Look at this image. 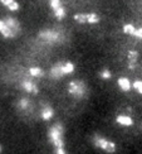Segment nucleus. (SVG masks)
Returning a JSON list of instances; mask_svg holds the SVG:
<instances>
[{
    "mask_svg": "<svg viewBox=\"0 0 142 154\" xmlns=\"http://www.w3.org/2000/svg\"><path fill=\"white\" fill-rule=\"evenodd\" d=\"M48 137L50 139V142L54 144L55 148H63L64 142H63V126L62 124L57 123L49 129Z\"/></svg>",
    "mask_w": 142,
    "mask_h": 154,
    "instance_id": "obj_1",
    "label": "nucleus"
},
{
    "mask_svg": "<svg viewBox=\"0 0 142 154\" xmlns=\"http://www.w3.org/2000/svg\"><path fill=\"white\" fill-rule=\"evenodd\" d=\"M68 92L75 99H83L87 95V85L83 81H70L68 85Z\"/></svg>",
    "mask_w": 142,
    "mask_h": 154,
    "instance_id": "obj_2",
    "label": "nucleus"
},
{
    "mask_svg": "<svg viewBox=\"0 0 142 154\" xmlns=\"http://www.w3.org/2000/svg\"><path fill=\"white\" fill-rule=\"evenodd\" d=\"M93 144L97 148H101L107 153H114L116 152V144L112 142H108L105 138H102L99 135H94L93 137Z\"/></svg>",
    "mask_w": 142,
    "mask_h": 154,
    "instance_id": "obj_3",
    "label": "nucleus"
},
{
    "mask_svg": "<svg viewBox=\"0 0 142 154\" xmlns=\"http://www.w3.org/2000/svg\"><path fill=\"white\" fill-rule=\"evenodd\" d=\"M39 38L48 43H57L62 41V34L54 29H46L39 33Z\"/></svg>",
    "mask_w": 142,
    "mask_h": 154,
    "instance_id": "obj_4",
    "label": "nucleus"
},
{
    "mask_svg": "<svg viewBox=\"0 0 142 154\" xmlns=\"http://www.w3.org/2000/svg\"><path fill=\"white\" fill-rule=\"evenodd\" d=\"M4 22H5L6 25H8V28L10 29L11 34H13V38L16 37V35L19 34V32H20V24H19V22L16 20V19L10 18V17H8L6 19H4Z\"/></svg>",
    "mask_w": 142,
    "mask_h": 154,
    "instance_id": "obj_5",
    "label": "nucleus"
},
{
    "mask_svg": "<svg viewBox=\"0 0 142 154\" xmlns=\"http://www.w3.org/2000/svg\"><path fill=\"white\" fill-rule=\"evenodd\" d=\"M50 79H54V80H59L64 76V71H63V63L58 62L55 65L50 68Z\"/></svg>",
    "mask_w": 142,
    "mask_h": 154,
    "instance_id": "obj_6",
    "label": "nucleus"
},
{
    "mask_svg": "<svg viewBox=\"0 0 142 154\" xmlns=\"http://www.w3.org/2000/svg\"><path fill=\"white\" fill-rule=\"evenodd\" d=\"M137 60H138V52L137 51H130V52H128V68L130 69L136 68Z\"/></svg>",
    "mask_w": 142,
    "mask_h": 154,
    "instance_id": "obj_7",
    "label": "nucleus"
},
{
    "mask_svg": "<svg viewBox=\"0 0 142 154\" xmlns=\"http://www.w3.org/2000/svg\"><path fill=\"white\" fill-rule=\"evenodd\" d=\"M22 87H23L27 92L34 94V95H37L38 92H39V90H38V87H37L35 83H33L31 81H28V80H24V81L22 82Z\"/></svg>",
    "mask_w": 142,
    "mask_h": 154,
    "instance_id": "obj_8",
    "label": "nucleus"
},
{
    "mask_svg": "<svg viewBox=\"0 0 142 154\" xmlns=\"http://www.w3.org/2000/svg\"><path fill=\"white\" fill-rule=\"evenodd\" d=\"M116 121H117L118 124L123 125V126H131V125L133 124L132 118L127 116V115H118V116L116 118Z\"/></svg>",
    "mask_w": 142,
    "mask_h": 154,
    "instance_id": "obj_9",
    "label": "nucleus"
},
{
    "mask_svg": "<svg viewBox=\"0 0 142 154\" xmlns=\"http://www.w3.org/2000/svg\"><path fill=\"white\" fill-rule=\"evenodd\" d=\"M18 109L20 111H28V110H30V106H31V104H30V101H29V99H27V97H23V99H20L18 101Z\"/></svg>",
    "mask_w": 142,
    "mask_h": 154,
    "instance_id": "obj_10",
    "label": "nucleus"
},
{
    "mask_svg": "<svg viewBox=\"0 0 142 154\" xmlns=\"http://www.w3.org/2000/svg\"><path fill=\"white\" fill-rule=\"evenodd\" d=\"M118 86L122 91L127 92L131 90V82L128 79H126V77H121V79H118Z\"/></svg>",
    "mask_w": 142,
    "mask_h": 154,
    "instance_id": "obj_11",
    "label": "nucleus"
},
{
    "mask_svg": "<svg viewBox=\"0 0 142 154\" xmlns=\"http://www.w3.org/2000/svg\"><path fill=\"white\" fill-rule=\"evenodd\" d=\"M0 33H1V35L5 37V38H13L11 32H10V29L8 28V25L5 24L4 20H0Z\"/></svg>",
    "mask_w": 142,
    "mask_h": 154,
    "instance_id": "obj_12",
    "label": "nucleus"
},
{
    "mask_svg": "<svg viewBox=\"0 0 142 154\" xmlns=\"http://www.w3.org/2000/svg\"><path fill=\"white\" fill-rule=\"evenodd\" d=\"M0 3L5 6H8L11 11H16L19 9V4L15 2V0H0Z\"/></svg>",
    "mask_w": 142,
    "mask_h": 154,
    "instance_id": "obj_13",
    "label": "nucleus"
},
{
    "mask_svg": "<svg viewBox=\"0 0 142 154\" xmlns=\"http://www.w3.org/2000/svg\"><path fill=\"white\" fill-rule=\"evenodd\" d=\"M53 114H54V111L50 106H48V105L44 106V109L42 110V119L43 120H49V119H52V116H53Z\"/></svg>",
    "mask_w": 142,
    "mask_h": 154,
    "instance_id": "obj_14",
    "label": "nucleus"
},
{
    "mask_svg": "<svg viewBox=\"0 0 142 154\" xmlns=\"http://www.w3.org/2000/svg\"><path fill=\"white\" fill-rule=\"evenodd\" d=\"M99 17L94 14V13H89V14H87V23L89 24H96V23H98L99 22Z\"/></svg>",
    "mask_w": 142,
    "mask_h": 154,
    "instance_id": "obj_15",
    "label": "nucleus"
},
{
    "mask_svg": "<svg viewBox=\"0 0 142 154\" xmlns=\"http://www.w3.org/2000/svg\"><path fill=\"white\" fill-rule=\"evenodd\" d=\"M63 71H64V75H68V73H72L74 71V65L72 62H66L63 63Z\"/></svg>",
    "mask_w": 142,
    "mask_h": 154,
    "instance_id": "obj_16",
    "label": "nucleus"
},
{
    "mask_svg": "<svg viewBox=\"0 0 142 154\" xmlns=\"http://www.w3.org/2000/svg\"><path fill=\"white\" fill-rule=\"evenodd\" d=\"M29 73H30L31 76H34V77H42V76L44 75L43 69L39 68V67H31V68L29 69Z\"/></svg>",
    "mask_w": 142,
    "mask_h": 154,
    "instance_id": "obj_17",
    "label": "nucleus"
},
{
    "mask_svg": "<svg viewBox=\"0 0 142 154\" xmlns=\"http://www.w3.org/2000/svg\"><path fill=\"white\" fill-rule=\"evenodd\" d=\"M135 30H136V28H135L132 24H125V25H123V33H126V34L133 35Z\"/></svg>",
    "mask_w": 142,
    "mask_h": 154,
    "instance_id": "obj_18",
    "label": "nucleus"
},
{
    "mask_svg": "<svg viewBox=\"0 0 142 154\" xmlns=\"http://www.w3.org/2000/svg\"><path fill=\"white\" fill-rule=\"evenodd\" d=\"M74 20L77 22V23H87V14H75L74 17Z\"/></svg>",
    "mask_w": 142,
    "mask_h": 154,
    "instance_id": "obj_19",
    "label": "nucleus"
},
{
    "mask_svg": "<svg viewBox=\"0 0 142 154\" xmlns=\"http://www.w3.org/2000/svg\"><path fill=\"white\" fill-rule=\"evenodd\" d=\"M50 6H52V9H53L54 11L63 8L62 4H61V0H50Z\"/></svg>",
    "mask_w": 142,
    "mask_h": 154,
    "instance_id": "obj_20",
    "label": "nucleus"
},
{
    "mask_svg": "<svg viewBox=\"0 0 142 154\" xmlns=\"http://www.w3.org/2000/svg\"><path fill=\"white\" fill-rule=\"evenodd\" d=\"M111 76H112V73H111V71H109L108 68H105L103 71L101 72V77L103 80H108V79H111Z\"/></svg>",
    "mask_w": 142,
    "mask_h": 154,
    "instance_id": "obj_21",
    "label": "nucleus"
},
{
    "mask_svg": "<svg viewBox=\"0 0 142 154\" xmlns=\"http://www.w3.org/2000/svg\"><path fill=\"white\" fill-rule=\"evenodd\" d=\"M133 88L136 90L138 94L142 95V81H135L133 82Z\"/></svg>",
    "mask_w": 142,
    "mask_h": 154,
    "instance_id": "obj_22",
    "label": "nucleus"
},
{
    "mask_svg": "<svg viewBox=\"0 0 142 154\" xmlns=\"http://www.w3.org/2000/svg\"><path fill=\"white\" fill-rule=\"evenodd\" d=\"M133 35L137 37V38H140V39H142V28H137L136 30H135Z\"/></svg>",
    "mask_w": 142,
    "mask_h": 154,
    "instance_id": "obj_23",
    "label": "nucleus"
},
{
    "mask_svg": "<svg viewBox=\"0 0 142 154\" xmlns=\"http://www.w3.org/2000/svg\"><path fill=\"white\" fill-rule=\"evenodd\" d=\"M55 153L57 154H66V150H64V148H55Z\"/></svg>",
    "mask_w": 142,
    "mask_h": 154,
    "instance_id": "obj_24",
    "label": "nucleus"
},
{
    "mask_svg": "<svg viewBox=\"0 0 142 154\" xmlns=\"http://www.w3.org/2000/svg\"><path fill=\"white\" fill-rule=\"evenodd\" d=\"M0 152H1V146H0Z\"/></svg>",
    "mask_w": 142,
    "mask_h": 154,
    "instance_id": "obj_25",
    "label": "nucleus"
}]
</instances>
